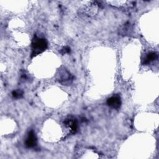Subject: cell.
Returning a JSON list of instances; mask_svg holds the SVG:
<instances>
[{"mask_svg": "<svg viewBox=\"0 0 159 159\" xmlns=\"http://www.w3.org/2000/svg\"><path fill=\"white\" fill-rule=\"evenodd\" d=\"M12 95L14 98H20L23 96V91L20 89H16L12 91Z\"/></svg>", "mask_w": 159, "mask_h": 159, "instance_id": "obj_9", "label": "cell"}, {"mask_svg": "<svg viewBox=\"0 0 159 159\" xmlns=\"http://www.w3.org/2000/svg\"><path fill=\"white\" fill-rule=\"evenodd\" d=\"M157 58V53L153 52L148 53L143 58V63L145 65H148L152 61L155 60Z\"/></svg>", "mask_w": 159, "mask_h": 159, "instance_id": "obj_8", "label": "cell"}, {"mask_svg": "<svg viewBox=\"0 0 159 159\" xmlns=\"http://www.w3.org/2000/svg\"><path fill=\"white\" fill-rule=\"evenodd\" d=\"M98 9V4L94 1H86L79 8L78 13L83 17H89L94 16Z\"/></svg>", "mask_w": 159, "mask_h": 159, "instance_id": "obj_1", "label": "cell"}, {"mask_svg": "<svg viewBox=\"0 0 159 159\" xmlns=\"http://www.w3.org/2000/svg\"><path fill=\"white\" fill-rule=\"evenodd\" d=\"M47 48V42L45 39L34 37L32 42V56H35L43 52Z\"/></svg>", "mask_w": 159, "mask_h": 159, "instance_id": "obj_2", "label": "cell"}, {"mask_svg": "<svg viewBox=\"0 0 159 159\" xmlns=\"http://www.w3.org/2000/svg\"><path fill=\"white\" fill-rule=\"evenodd\" d=\"M133 30L132 25L130 22H127L123 25V26L120 29V34L122 35H128L130 34Z\"/></svg>", "mask_w": 159, "mask_h": 159, "instance_id": "obj_7", "label": "cell"}, {"mask_svg": "<svg viewBox=\"0 0 159 159\" xmlns=\"http://www.w3.org/2000/svg\"><path fill=\"white\" fill-rule=\"evenodd\" d=\"M25 144L27 147L32 148L36 145L37 144V137L35 134L33 130H30L27 135V137L25 140Z\"/></svg>", "mask_w": 159, "mask_h": 159, "instance_id": "obj_6", "label": "cell"}, {"mask_svg": "<svg viewBox=\"0 0 159 159\" xmlns=\"http://www.w3.org/2000/svg\"><path fill=\"white\" fill-rule=\"evenodd\" d=\"M63 124L69 130L71 134H75L78 128V123L75 117L72 116L66 117L65 119Z\"/></svg>", "mask_w": 159, "mask_h": 159, "instance_id": "obj_3", "label": "cell"}, {"mask_svg": "<svg viewBox=\"0 0 159 159\" xmlns=\"http://www.w3.org/2000/svg\"><path fill=\"white\" fill-rule=\"evenodd\" d=\"M58 76L59 78H58V80L63 85L70 84L72 80L70 73L65 69L60 70L58 73Z\"/></svg>", "mask_w": 159, "mask_h": 159, "instance_id": "obj_4", "label": "cell"}, {"mask_svg": "<svg viewBox=\"0 0 159 159\" xmlns=\"http://www.w3.org/2000/svg\"><path fill=\"white\" fill-rule=\"evenodd\" d=\"M107 104L113 109H119L121 105L120 98L119 95H113L107 100Z\"/></svg>", "mask_w": 159, "mask_h": 159, "instance_id": "obj_5", "label": "cell"}, {"mask_svg": "<svg viewBox=\"0 0 159 159\" xmlns=\"http://www.w3.org/2000/svg\"><path fill=\"white\" fill-rule=\"evenodd\" d=\"M70 47H63L61 50V53H62V54H66V53H69L70 52Z\"/></svg>", "mask_w": 159, "mask_h": 159, "instance_id": "obj_10", "label": "cell"}]
</instances>
